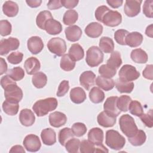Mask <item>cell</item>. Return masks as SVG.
I'll use <instances>...</instances> for the list:
<instances>
[{
	"label": "cell",
	"mask_w": 153,
	"mask_h": 153,
	"mask_svg": "<svg viewBox=\"0 0 153 153\" xmlns=\"http://www.w3.org/2000/svg\"><path fill=\"white\" fill-rule=\"evenodd\" d=\"M57 100L55 97H48L36 101L32 109L38 117H43L49 112L55 110L57 107Z\"/></svg>",
	"instance_id": "obj_1"
},
{
	"label": "cell",
	"mask_w": 153,
	"mask_h": 153,
	"mask_svg": "<svg viewBox=\"0 0 153 153\" xmlns=\"http://www.w3.org/2000/svg\"><path fill=\"white\" fill-rule=\"evenodd\" d=\"M106 145L112 149L120 150L126 144L125 138L115 130H109L106 133Z\"/></svg>",
	"instance_id": "obj_2"
},
{
	"label": "cell",
	"mask_w": 153,
	"mask_h": 153,
	"mask_svg": "<svg viewBox=\"0 0 153 153\" xmlns=\"http://www.w3.org/2000/svg\"><path fill=\"white\" fill-rule=\"evenodd\" d=\"M119 125L121 131L128 138L133 136L138 130L133 118L128 114H124L120 117Z\"/></svg>",
	"instance_id": "obj_3"
},
{
	"label": "cell",
	"mask_w": 153,
	"mask_h": 153,
	"mask_svg": "<svg viewBox=\"0 0 153 153\" xmlns=\"http://www.w3.org/2000/svg\"><path fill=\"white\" fill-rule=\"evenodd\" d=\"M103 53L97 46L90 47L87 51L85 61L90 67L99 66L103 60Z\"/></svg>",
	"instance_id": "obj_4"
},
{
	"label": "cell",
	"mask_w": 153,
	"mask_h": 153,
	"mask_svg": "<svg viewBox=\"0 0 153 153\" xmlns=\"http://www.w3.org/2000/svg\"><path fill=\"white\" fill-rule=\"evenodd\" d=\"M47 48L51 53L57 56H62L66 51V42L59 37L53 38L48 42Z\"/></svg>",
	"instance_id": "obj_5"
},
{
	"label": "cell",
	"mask_w": 153,
	"mask_h": 153,
	"mask_svg": "<svg viewBox=\"0 0 153 153\" xmlns=\"http://www.w3.org/2000/svg\"><path fill=\"white\" fill-rule=\"evenodd\" d=\"M4 90L5 99L8 101L19 103L23 98V91L16 82L8 85Z\"/></svg>",
	"instance_id": "obj_6"
},
{
	"label": "cell",
	"mask_w": 153,
	"mask_h": 153,
	"mask_svg": "<svg viewBox=\"0 0 153 153\" xmlns=\"http://www.w3.org/2000/svg\"><path fill=\"white\" fill-rule=\"evenodd\" d=\"M119 79L123 81L130 82L137 79L140 76V73L136 68L131 65H124L118 72Z\"/></svg>",
	"instance_id": "obj_7"
},
{
	"label": "cell",
	"mask_w": 153,
	"mask_h": 153,
	"mask_svg": "<svg viewBox=\"0 0 153 153\" xmlns=\"http://www.w3.org/2000/svg\"><path fill=\"white\" fill-rule=\"evenodd\" d=\"M122 22V16L117 11L109 10L103 16L102 22L106 26L109 27H115L121 24Z\"/></svg>",
	"instance_id": "obj_8"
},
{
	"label": "cell",
	"mask_w": 153,
	"mask_h": 153,
	"mask_svg": "<svg viewBox=\"0 0 153 153\" xmlns=\"http://www.w3.org/2000/svg\"><path fill=\"white\" fill-rule=\"evenodd\" d=\"M20 45V41L17 38L10 37L7 39H2L0 41V54L4 56L7 54L10 51L17 50Z\"/></svg>",
	"instance_id": "obj_9"
},
{
	"label": "cell",
	"mask_w": 153,
	"mask_h": 153,
	"mask_svg": "<svg viewBox=\"0 0 153 153\" xmlns=\"http://www.w3.org/2000/svg\"><path fill=\"white\" fill-rule=\"evenodd\" d=\"M25 148L29 152H36L39 151L41 146V141L38 136L30 134L27 135L23 142Z\"/></svg>",
	"instance_id": "obj_10"
},
{
	"label": "cell",
	"mask_w": 153,
	"mask_h": 153,
	"mask_svg": "<svg viewBox=\"0 0 153 153\" xmlns=\"http://www.w3.org/2000/svg\"><path fill=\"white\" fill-rule=\"evenodd\" d=\"M142 1L127 0L125 2L124 11L127 16L133 17L139 14L140 11V5Z\"/></svg>",
	"instance_id": "obj_11"
},
{
	"label": "cell",
	"mask_w": 153,
	"mask_h": 153,
	"mask_svg": "<svg viewBox=\"0 0 153 153\" xmlns=\"http://www.w3.org/2000/svg\"><path fill=\"white\" fill-rule=\"evenodd\" d=\"M118 99L117 96H111L109 97L105 100L103 104V109L104 111L114 117H118L121 111L117 107V101Z\"/></svg>",
	"instance_id": "obj_12"
},
{
	"label": "cell",
	"mask_w": 153,
	"mask_h": 153,
	"mask_svg": "<svg viewBox=\"0 0 153 153\" xmlns=\"http://www.w3.org/2000/svg\"><path fill=\"white\" fill-rule=\"evenodd\" d=\"M27 47L29 51L32 54H37L42 50L44 48V43L40 37L33 36L27 40Z\"/></svg>",
	"instance_id": "obj_13"
},
{
	"label": "cell",
	"mask_w": 153,
	"mask_h": 153,
	"mask_svg": "<svg viewBox=\"0 0 153 153\" xmlns=\"http://www.w3.org/2000/svg\"><path fill=\"white\" fill-rule=\"evenodd\" d=\"M50 124L56 128H59L65 125L67 121V117L64 113L55 111L51 113L48 117Z\"/></svg>",
	"instance_id": "obj_14"
},
{
	"label": "cell",
	"mask_w": 153,
	"mask_h": 153,
	"mask_svg": "<svg viewBox=\"0 0 153 153\" xmlns=\"http://www.w3.org/2000/svg\"><path fill=\"white\" fill-rule=\"evenodd\" d=\"M96 75L91 71H87L83 72L79 76L80 84L87 90L94 85L95 83Z\"/></svg>",
	"instance_id": "obj_15"
},
{
	"label": "cell",
	"mask_w": 153,
	"mask_h": 153,
	"mask_svg": "<svg viewBox=\"0 0 153 153\" xmlns=\"http://www.w3.org/2000/svg\"><path fill=\"white\" fill-rule=\"evenodd\" d=\"M24 67L28 75H34L37 73L41 68L40 62L37 58L30 57L25 60Z\"/></svg>",
	"instance_id": "obj_16"
},
{
	"label": "cell",
	"mask_w": 153,
	"mask_h": 153,
	"mask_svg": "<svg viewBox=\"0 0 153 153\" xmlns=\"http://www.w3.org/2000/svg\"><path fill=\"white\" fill-rule=\"evenodd\" d=\"M19 120L23 126L29 127L32 126L35 123V117L30 109H23L20 112Z\"/></svg>",
	"instance_id": "obj_17"
},
{
	"label": "cell",
	"mask_w": 153,
	"mask_h": 153,
	"mask_svg": "<svg viewBox=\"0 0 153 153\" xmlns=\"http://www.w3.org/2000/svg\"><path fill=\"white\" fill-rule=\"evenodd\" d=\"M103 29V27L100 23L91 22L85 27L84 31L88 36L92 38H96L101 35Z\"/></svg>",
	"instance_id": "obj_18"
},
{
	"label": "cell",
	"mask_w": 153,
	"mask_h": 153,
	"mask_svg": "<svg viewBox=\"0 0 153 153\" xmlns=\"http://www.w3.org/2000/svg\"><path fill=\"white\" fill-rule=\"evenodd\" d=\"M65 33L66 38L68 41L71 42H76L80 39L82 35V30L79 26L72 25L65 29Z\"/></svg>",
	"instance_id": "obj_19"
},
{
	"label": "cell",
	"mask_w": 153,
	"mask_h": 153,
	"mask_svg": "<svg viewBox=\"0 0 153 153\" xmlns=\"http://www.w3.org/2000/svg\"><path fill=\"white\" fill-rule=\"evenodd\" d=\"M115 117L109 115L105 111L99 114L97 117L98 124L103 127H111L116 123Z\"/></svg>",
	"instance_id": "obj_20"
},
{
	"label": "cell",
	"mask_w": 153,
	"mask_h": 153,
	"mask_svg": "<svg viewBox=\"0 0 153 153\" xmlns=\"http://www.w3.org/2000/svg\"><path fill=\"white\" fill-rule=\"evenodd\" d=\"M103 131L99 127L91 128L88 133V139L94 145L102 144L103 140Z\"/></svg>",
	"instance_id": "obj_21"
},
{
	"label": "cell",
	"mask_w": 153,
	"mask_h": 153,
	"mask_svg": "<svg viewBox=\"0 0 153 153\" xmlns=\"http://www.w3.org/2000/svg\"><path fill=\"white\" fill-rule=\"evenodd\" d=\"M41 137L43 143L45 145H53L56 142V134L51 128L43 129L41 133Z\"/></svg>",
	"instance_id": "obj_22"
},
{
	"label": "cell",
	"mask_w": 153,
	"mask_h": 153,
	"mask_svg": "<svg viewBox=\"0 0 153 153\" xmlns=\"http://www.w3.org/2000/svg\"><path fill=\"white\" fill-rule=\"evenodd\" d=\"M86 97V93L81 87H74L70 91V99L74 103L80 104L84 102Z\"/></svg>",
	"instance_id": "obj_23"
},
{
	"label": "cell",
	"mask_w": 153,
	"mask_h": 153,
	"mask_svg": "<svg viewBox=\"0 0 153 153\" xmlns=\"http://www.w3.org/2000/svg\"><path fill=\"white\" fill-rule=\"evenodd\" d=\"M142 35L138 32L128 33L126 38V44L130 47H139L143 41Z\"/></svg>",
	"instance_id": "obj_24"
},
{
	"label": "cell",
	"mask_w": 153,
	"mask_h": 153,
	"mask_svg": "<svg viewBox=\"0 0 153 153\" xmlns=\"http://www.w3.org/2000/svg\"><path fill=\"white\" fill-rule=\"evenodd\" d=\"M44 30L50 35H57L62 32V26L59 21L56 20L53 18L47 22Z\"/></svg>",
	"instance_id": "obj_25"
},
{
	"label": "cell",
	"mask_w": 153,
	"mask_h": 153,
	"mask_svg": "<svg viewBox=\"0 0 153 153\" xmlns=\"http://www.w3.org/2000/svg\"><path fill=\"white\" fill-rule=\"evenodd\" d=\"M2 11L7 17H13L18 14L19 6L15 2L7 1L2 5Z\"/></svg>",
	"instance_id": "obj_26"
},
{
	"label": "cell",
	"mask_w": 153,
	"mask_h": 153,
	"mask_svg": "<svg viewBox=\"0 0 153 153\" xmlns=\"http://www.w3.org/2000/svg\"><path fill=\"white\" fill-rule=\"evenodd\" d=\"M69 56L75 62L79 61L84 56V51L79 44H72L69 50Z\"/></svg>",
	"instance_id": "obj_27"
},
{
	"label": "cell",
	"mask_w": 153,
	"mask_h": 153,
	"mask_svg": "<svg viewBox=\"0 0 153 153\" xmlns=\"http://www.w3.org/2000/svg\"><path fill=\"white\" fill-rule=\"evenodd\" d=\"M131 60L137 63H145L147 62L148 57L145 51L141 48H136L131 51L130 54Z\"/></svg>",
	"instance_id": "obj_28"
},
{
	"label": "cell",
	"mask_w": 153,
	"mask_h": 153,
	"mask_svg": "<svg viewBox=\"0 0 153 153\" xmlns=\"http://www.w3.org/2000/svg\"><path fill=\"white\" fill-rule=\"evenodd\" d=\"M96 85L105 91L112 90L115 86L114 81L109 78H105L102 76H98L96 79Z\"/></svg>",
	"instance_id": "obj_29"
},
{
	"label": "cell",
	"mask_w": 153,
	"mask_h": 153,
	"mask_svg": "<svg viewBox=\"0 0 153 153\" xmlns=\"http://www.w3.org/2000/svg\"><path fill=\"white\" fill-rule=\"evenodd\" d=\"M99 48L105 53H112L114 49L113 40L108 36H103L99 41Z\"/></svg>",
	"instance_id": "obj_30"
},
{
	"label": "cell",
	"mask_w": 153,
	"mask_h": 153,
	"mask_svg": "<svg viewBox=\"0 0 153 153\" xmlns=\"http://www.w3.org/2000/svg\"><path fill=\"white\" fill-rule=\"evenodd\" d=\"M53 16L51 15V13L50 11L48 10H44L41 11L36 16V23L38 27H39L41 29L44 30L45 25L47 22L53 19Z\"/></svg>",
	"instance_id": "obj_31"
},
{
	"label": "cell",
	"mask_w": 153,
	"mask_h": 153,
	"mask_svg": "<svg viewBox=\"0 0 153 153\" xmlns=\"http://www.w3.org/2000/svg\"><path fill=\"white\" fill-rule=\"evenodd\" d=\"M89 98L93 103H99L103 101L105 94L100 88L97 87H94L89 92Z\"/></svg>",
	"instance_id": "obj_32"
},
{
	"label": "cell",
	"mask_w": 153,
	"mask_h": 153,
	"mask_svg": "<svg viewBox=\"0 0 153 153\" xmlns=\"http://www.w3.org/2000/svg\"><path fill=\"white\" fill-rule=\"evenodd\" d=\"M47 82V75L42 72H38L37 73L35 74L32 78V82L33 85L37 88H43L46 85Z\"/></svg>",
	"instance_id": "obj_33"
},
{
	"label": "cell",
	"mask_w": 153,
	"mask_h": 153,
	"mask_svg": "<svg viewBox=\"0 0 153 153\" xmlns=\"http://www.w3.org/2000/svg\"><path fill=\"white\" fill-rule=\"evenodd\" d=\"M146 139V136L144 131L142 130H138L137 133L132 137H128L129 142L133 146H138L143 145Z\"/></svg>",
	"instance_id": "obj_34"
},
{
	"label": "cell",
	"mask_w": 153,
	"mask_h": 153,
	"mask_svg": "<svg viewBox=\"0 0 153 153\" xmlns=\"http://www.w3.org/2000/svg\"><path fill=\"white\" fill-rule=\"evenodd\" d=\"M4 112L8 115L13 116L17 114L19 109L18 103H14L5 100L2 105Z\"/></svg>",
	"instance_id": "obj_35"
},
{
	"label": "cell",
	"mask_w": 153,
	"mask_h": 153,
	"mask_svg": "<svg viewBox=\"0 0 153 153\" xmlns=\"http://www.w3.org/2000/svg\"><path fill=\"white\" fill-rule=\"evenodd\" d=\"M121 54L118 51H113L109 59L107 60V65L113 69H118L122 64Z\"/></svg>",
	"instance_id": "obj_36"
},
{
	"label": "cell",
	"mask_w": 153,
	"mask_h": 153,
	"mask_svg": "<svg viewBox=\"0 0 153 153\" xmlns=\"http://www.w3.org/2000/svg\"><path fill=\"white\" fill-rule=\"evenodd\" d=\"M74 134L71 128L65 127L60 130L58 135L59 142L62 146H65L66 142L71 139L73 138Z\"/></svg>",
	"instance_id": "obj_37"
},
{
	"label": "cell",
	"mask_w": 153,
	"mask_h": 153,
	"mask_svg": "<svg viewBox=\"0 0 153 153\" xmlns=\"http://www.w3.org/2000/svg\"><path fill=\"white\" fill-rule=\"evenodd\" d=\"M134 84L133 82H126L118 79L116 81L115 87L117 90L121 93H130L133 88Z\"/></svg>",
	"instance_id": "obj_38"
},
{
	"label": "cell",
	"mask_w": 153,
	"mask_h": 153,
	"mask_svg": "<svg viewBox=\"0 0 153 153\" xmlns=\"http://www.w3.org/2000/svg\"><path fill=\"white\" fill-rule=\"evenodd\" d=\"M60 66V68L65 71H71L74 69L75 66V62L70 57L69 54H65L62 56Z\"/></svg>",
	"instance_id": "obj_39"
},
{
	"label": "cell",
	"mask_w": 153,
	"mask_h": 153,
	"mask_svg": "<svg viewBox=\"0 0 153 153\" xmlns=\"http://www.w3.org/2000/svg\"><path fill=\"white\" fill-rule=\"evenodd\" d=\"M78 18V13L74 10H67L63 17V22L65 25H71L75 23Z\"/></svg>",
	"instance_id": "obj_40"
},
{
	"label": "cell",
	"mask_w": 153,
	"mask_h": 153,
	"mask_svg": "<svg viewBox=\"0 0 153 153\" xmlns=\"http://www.w3.org/2000/svg\"><path fill=\"white\" fill-rule=\"evenodd\" d=\"M131 99L129 96L122 95L120 97H118L117 101V105L120 111L127 112L128 110V107Z\"/></svg>",
	"instance_id": "obj_41"
},
{
	"label": "cell",
	"mask_w": 153,
	"mask_h": 153,
	"mask_svg": "<svg viewBox=\"0 0 153 153\" xmlns=\"http://www.w3.org/2000/svg\"><path fill=\"white\" fill-rule=\"evenodd\" d=\"M8 75H9L14 81H18L24 78L25 72L20 67H14L8 71Z\"/></svg>",
	"instance_id": "obj_42"
},
{
	"label": "cell",
	"mask_w": 153,
	"mask_h": 153,
	"mask_svg": "<svg viewBox=\"0 0 153 153\" xmlns=\"http://www.w3.org/2000/svg\"><path fill=\"white\" fill-rule=\"evenodd\" d=\"M128 110L131 114L136 117H140L142 114H143L142 106L137 100H131L128 107Z\"/></svg>",
	"instance_id": "obj_43"
},
{
	"label": "cell",
	"mask_w": 153,
	"mask_h": 153,
	"mask_svg": "<svg viewBox=\"0 0 153 153\" xmlns=\"http://www.w3.org/2000/svg\"><path fill=\"white\" fill-rule=\"evenodd\" d=\"M99 74H100L101 76L103 77L111 78L115 75L117 73V70L112 68L111 67L108 66L107 64H106V65H102L99 67Z\"/></svg>",
	"instance_id": "obj_44"
},
{
	"label": "cell",
	"mask_w": 153,
	"mask_h": 153,
	"mask_svg": "<svg viewBox=\"0 0 153 153\" xmlns=\"http://www.w3.org/2000/svg\"><path fill=\"white\" fill-rule=\"evenodd\" d=\"M80 140L76 138H72L69 139L65 145L66 150L70 153H76L78 152L79 148Z\"/></svg>",
	"instance_id": "obj_45"
},
{
	"label": "cell",
	"mask_w": 153,
	"mask_h": 153,
	"mask_svg": "<svg viewBox=\"0 0 153 153\" xmlns=\"http://www.w3.org/2000/svg\"><path fill=\"white\" fill-rule=\"evenodd\" d=\"M74 136L76 137H81L84 136L87 131L86 126L82 123H74L71 128Z\"/></svg>",
	"instance_id": "obj_46"
},
{
	"label": "cell",
	"mask_w": 153,
	"mask_h": 153,
	"mask_svg": "<svg viewBox=\"0 0 153 153\" xmlns=\"http://www.w3.org/2000/svg\"><path fill=\"white\" fill-rule=\"evenodd\" d=\"M129 32L125 29H118L114 33V38L116 42L121 45H125L126 38Z\"/></svg>",
	"instance_id": "obj_47"
},
{
	"label": "cell",
	"mask_w": 153,
	"mask_h": 153,
	"mask_svg": "<svg viewBox=\"0 0 153 153\" xmlns=\"http://www.w3.org/2000/svg\"><path fill=\"white\" fill-rule=\"evenodd\" d=\"M79 149L82 153H93L94 152L95 146L88 140H83L80 142Z\"/></svg>",
	"instance_id": "obj_48"
},
{
	"label": "cell",
	"mask_w": 153,
	"mask_h": 153,
	"mask_svg": "<svg viewBox=\"0 0 153 153\" xmlns=\"http://www.w3.org/2000/svg\"><path fill=\"white\" fill-rule=\"evenodd\" d=\"M12 30L11 24L7 20H1L0 21V34L2 36L10 35Z\"/></svg>",
	"instance_id": "obj_49"
},
{
	"label": "cell",
	"mask_w": 153,
	"mask_h": 153,
	"mask_svg": "<svg viewBox=\"0 0 153 153\" xmlns=\"http://www.w3.org/2000/svg\"><path fill=\"white\" fill-rule=\"evenodd\" d=\"M23 57V54L19 51L13 52L7 57V60L9 63L13 65H17L20 63Z\"/></svg>",
	"instance_id": "obj_50"
},
{
	"label": "cell",
	"mask_w": 153,
	"mask_h": 153,
	"mask_svg": "<svg viewBox=\"0 0 153 153\" xmlns=\"http://www.w3.org/2000/svg\"><path fill=\"white\" fill-rule=\"evenodd\" d=\"M141 121L143 124L149 128H152L153 126L152 123V110L150 109L147 113L142 114L140 117Z\"/></svg>",
	"instance_id": "obj_51"
},
{
	"label": "cell",
	"mask_w": 153,
	"mask_h": 153,
	"mask_svg": "<svg viewBox=\"0 0 153 153\" xmlns=\"http://www.w3.org/2000/svg\"><path fill=\"white\" fill-rule=\"evenodd\" d=\"M152 0H146L143 5V13L145 16L148 18H152Z\"/></svg>",
	"instance_id": "obj_52"
},
{
	"label": "cell",
	"mask_w": 153,
	"mask_h": 153,
	"mask_svg": "<svg viewBox=\"0 0 153 153\" xmlns=\"http://www.w3.org/2000/svg\"><path fill=\"white\" fill-rule=\"evenodd\" d=\"M69 89V84L68 80H63L59 84L57 91V96L58 97L64 96Z\"/></svg>",
	"instance_id": "obj_53"
},
{
	"label": "cell",
	"mask_w": 153,
	"mask_h": 153,
	"mask_svg": "<svg viewBox=\"0 0 153 153\" xmlns=\"http://www.w3.org/2000/svg\"><path fill=\"white\" fill-rule=\"evenodd\" d=\"M110 9L106 5H101L98 7L95 11V17L96 20L100 22H102L103 16Z\"/></svg>",
	"instance_id": "obj_54"
},
{
	"label": "cell",
	"mask_w": 153,
	"mask_h": 153,
	"mask_svg": "<svg viewBox=\"0 0 153 153\" xmlns=\"http://www.w3.org/2000/svg\"><path fill=\"white\" fill-rule=\"evenodd\" d=\"M152 69H153L152 65H147L142 72L143 77L147 79L152 80L153 79Z\"/></svg>",
	"instance_id": "obj_55"
},
{
	"label": "cell",
	"mask_w": 153,
	"mask_h": 153,
	"mask_svg": "<svg viewBox=\"0 0 153 153\" xmlns=\"http://www.w3.org/2000/svg\"><path fill=\"white\" fill-rule=\"evenodd\" d=\"M79 1L78 0H61L62 5L68 9H72L77 6Z\"/></svg>",
	"instance_id": "obj_56"
},
{
	"label": "cell",
	"mask_w": 153,
	"mask_h": 153,
	"mask_svg": "<svg viewBox=\"0 0 153 153\" xmlns=\"http://www.w3.org/2000/svg\"><path fill=\"white\" fill-rule=\"evenodd\" d=\"M14 82H16L15 81H14L8 75L3 76L1 78V86H2L3 89H4L8 85H10L11 84H13Z\"/></svg>",
	"instance_id": "obj_57"
},
{
	"label": "cell",
	"mask_w": 153,
	"mask_h": 153,
	"mask_svg": "<svg viewBox=\"0 0 153 153\" xmlns=\"http://www.w3.org/2000/svg\"><path fill=\"white\" fill-rule=\"evenodd\" d=\"M63 5H62L61 1L60 0H53L49 1L47 3V7L49 10H54L61 8Z\"/></svg>",
	"instance_id": "obj_58"
},
{
	"label": "cell",
	"mask_w": 153,
	"mask_h": 153,
	"mask_svg": "<svg viewBox=\"0 0 153 153\" xmlns=\"http://www.w3.org/2000/svg\"><path fill=\"white\" fill-rule=\"evenodd\" d=\"M107 4L113 8H117L121 7L123 3L122 0H109L106 1Z\"/></svg>",
	"instance_id": "obj_59"
},
{
	"label": "cell",
	"mask_w": 153,
	"mask_h": 153,
	"mask_svg": "<svg viewBox=\"0 0 153 153\" xmlns=\"http://www.w3.org/2000/svg\"><path fill=\"white\" fill-rule=\"evenodd\" d=\"M0 74L2 75V74L6 73L7 72V64L5 60V59H4L2 57L0 58Z\"/></svg>",
	"instance_id": "obj_60"
},
{
	"label": "cell",
	"mask_w": 153,
	"mask_h": 153,
	"mask_svg": "<svg viewBox=\"0 0 153 153\" xmlns=\"http://www.w3.org/2000/svg\"><path fill=\"white\" fill-rule=\"evenodd\" d=\"M27 5L31 8H36L40 6L42 3L41 0H27L26 1Z\"/></svg>",
	"instance_id": "obj_61"
},
{
	"label": "cell",
	"mask_w": 153,
	"mask_h": 153,
	"mask_svg": "<svg viewBox=\"0 0 153 153\" xmlns=\"http://www.w3.org/2000/svg\"><path fill=\"white\" fill-rule=\"evenodd\" d=\"M10 152H22L25 153V151L21 145H14L10 150Z\"/></svg>",
	"instance_id": "obj_62"
},
{
	"label": "cell",
	"mask_w": 153,
	"mask_h": 153,
	"mask_svg": "<svg viewBox=\"0 0 153 153\" xmlns=\"http://www.w3.org/2000/svg\"><path fill=\"white\" fill-rule=\"evenodd\" d=\"M108 152V149L102 144L96 145L94 149V152Z\"/></svg>",
	"instance_id": "obj_63"
},
{
	"label": "cell",
	"mask_w": 153,
	"mask_h": 153,
	"mask_svg": "<svg viewBox=\"0 0 153 153\" xmlns=\"http://www.w3.org/2000/svg\"><path fill=\"white\" fill-rule=\"evenodd\" d=\"M152 24H151L148 26H147L146 30H145V34L146 36L152 38Z\"/></svg>",
	"instance_id": "obj_64"
}]
</instances>
